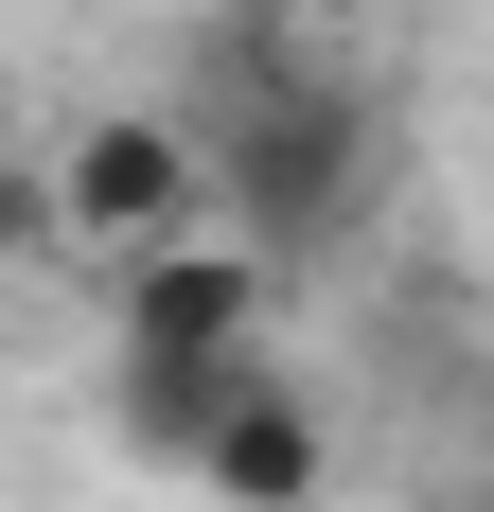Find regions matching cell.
<instances>
[{
	"label": "cell",
	"mask_w": 494,
	"mask_h": 512,
	"mask_svg": "<svg viewBox=\"0 0 494 512\" xmlns=\"http://www.w3.org/2000/svg\"><path fill=\"white\" fill-rule=\"evenodd\" d=\"M265 283H283V265H247L230 230H177V248L124 265V301H106V407H124L142 460H177L212 424V389L265 354Z\"/></svg>",
	"instance_id": "obj_1"
},
{
	"label": "cell",
	"mask_w": 494,
	"mask_h": 512,
	"mask_svg": "<svg viewBox=\"0 0 494 512\" xmlns=\"http://www.w3.org/2000/svg\"><path fill=\"white\" fill-rule=\"evenodd\" d=\"M53 177V248H177V230H212V177H195V124L177 106H106V124H71V159H36Z\"/></svg>",
	"instance_id": "obj_2"
},
{
	"label": "cell",
	"mask_w": 494,
	"mask_h": 512,
	"mask_svg": "<svg viewBox=\"0 0 494 512\" xmlns=\"http://www.w3.org/2000/svg\"><path fill=\"white\" fill-rule=\"evenodd\" d=\"M177 477H195L212 512H318L336 495V442H318V407H300L283 354H247L230 389H212V424L177 442Z\"/></svg>",
	"instance_id": "obj_3"
},
{
	"label": "cell",
	"mask_w": 494,
	"mask_h": 512,
	"mask_svg": "<svg viewBox=\"0 0 494 512\" xmlns=\"http://www.w3.org/2000/svg\"><path fill=\"white\" fill-rule=\"evenodd\" d=\"M53 248V177H36V159H0V265H36Z\"/></svg>",
	"instance_id": "obj_4"
},
{
	"label": "cell",
	"mask_w": 494,
	"mask_h": 512,
	"mask_svg": "<svg viewBox=\"0 0 494 512\" xmlns=\"http://www.w3.org/2000/svg\"><path fill=\"white\" fill-rule=\"evenodd\" d=\"M0 159H18V106H0Z\"/></svg>",
	"instance_id": "obj_5"
}]
</instances>
